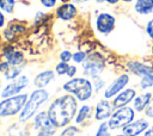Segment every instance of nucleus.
Returning a JSON list of instances; mask_svg holds the SVG:
<instances>
[{"mask_svg": "<svg viewBox=\"0 0 153 136\" xmlns=\"http://www.w3.org/2000/svg\"><path fill=\"white\" fill-rule=\"evenodd\" d=\"M78 110V99L68 93L56 98L47 112L56 128H63L75 118Z\"/></svg>", "mask_w": 153, "mask_h": 136, "instance_id": "nucleus-1", "label": "nucleus"}, {"mask_svg": "<svg viewBox=\"0 0 153 136\" xmlns=\"http://www.w3.org/2000/svg\"><path fill=\"white\" fill-rule=\"evenodd\" d=\"M63 91L74 95L78 101H87L92 98L94 88L93 84L87 78H73L63 84Z\"/></svg>", "mask_w": 153, "mask_h": 136, "instance_id": "nucleus-2", "label": "nucleus"}, {"mask_svg": "<svg viewBox=\"0 0 153 136\" xmlns=\"http://www.w3.org/2000/svg\"><path fill=\"white\" fill-rule=\"evenodd\" d=\"M48 99H49V93L43 88H37L33 92H31L29 99L26 100L23 110L19 113V117H18L19 120L26 122L30 118H32L37 112V110L39 109V106L43 105Z\"/></svg>", "mask_w": 153, "mask_h": 136, "instance_id": "nucleus-3", "label": "nucleus"}, {"mask_svg": "<svg viewBox=\"0 0 153 136\" xmlns=\"http://www.w3.org/2000/svg\"><path fill=\"white\" fill-rule=\"evenodd\" d=\"M136 117H137V113L135 112L133 106L128 105V106L115 109L111 117L108 119V124L111 131H121L122 128H124L127 124L133 122Z\"/></svg>", "mask_w": 153, "mask_h": 136, "instance_id": "nucleus-4", "label": "nucleus"}, {"mask_svg": "<svg viewBox=\"0 0 153 136\" xmlns=\"http://www.w3.org/2000/svg\"><path fill=\"white\" fill-rule=\"evenodd\" d=\"M27 100V94H17L10 98H4L0 101V118L12 117L20 112Z\"/></svg>", "mask_w": 153, "mask_h": 136, "instance_id": "nucleus-5", "label": "nucleus"}, {"mask_svg": "<svg viewBox=\"0 0 153 136\" xmlns=\"http://www.w3.org/2000/svg\"><path fill=\"white\" fill-rule=\"evenodd\" d=\"M82 64V74L86 78L94 79L100 76L105 69V58L99 52H92L87 55L86 60L81 63Z\"/></svg>", "mask_w": 153, "mask_h": 136, "instance_id": "nucleus-6", "label": "nucleus"}, {"mask_svg": "<svg viewBox=\"0 0 153 136\" xmlns=\"http://www.w3.org/2000/svg\"><path fill=\"white\" fill-rule=\"evenodd\" d=\"M131 82V75L128 72L121 73L118 74L115 79H112L108 86L105 87L104 92H103V98L105 99H112L114 97H116L121 91H123L124 88H127L129 86V84Z\"/></svg>", "mask_w": 153, "mask_h": 136, "instance_id": "nucleus-7", "label": "nucleus"}, {"mask_svg": "<svg viewBox=\"0 0 153 136\" xmlns=\"http://www.w3.org/2000/svg\"><path fill=\"white\" fill-rule=\"evenodd\" d=\"M126 70L135 78H141L146 74L153 73V62L149 60H128L126 62Z\"/></svg>", "mask_w": 153, "mask_h": 136, "instance_id": "nucleus-8", "label": "nucleus"}, {"mask_svg": "<svg viewBox=\"0 0 153 136\" xmlns=\"http://www.w3.org/2000/svg\"><path fill=\"white\" fill-rule=\"evenodd\" d=\"M116 27V17L110 12H100L96 17V30L104 36L110 35Z\"/></svg>", "mask_w": 153, "mask_h": 136, "instance_id": "nucleus-9", "label": "nucleus"}, {"mask_svg": "<svg viewBox=\"0 0 153 136\" xmlns=\"http://www.w3.org/2000/svg\"><path fill=\"white\" fill-rule=\"evenodd\" d=\"M149 125H151V120L142 115L140 117H136L124 128H122L121 132L124 134L126 136H142V134L147 130Z\"/></svg>", "mask_w": 153, "mask_h": 136, "instance_id": "nucleus-10", "label": "nucleus"}, {"mask_svg": "<svg viewBox=\"0 0 153 136\" xmlns=\"http://www.w3.org/2000/svg\"><path fill=\"white\" fill-rule=\"evenodd\" d=\"M29 84H30L29 78L25 75H20L18 78L13 79L10 84H7L4 87L2 92H1V98H10V97L19 94L25 87L29 86Z\"/></svg>", "mask_w": 153, "mask_h": 136, "instance_id": "nucleus-11", "label": "nucleus"}, {"mask_svg": "<svg viewBox=\"0 0 153 136\" xmlns=\"http://www.w3.org/2000/svg\"><path fill=\"white\" fill-rule=\"evenodd\" d=\"M139 93V89L136 86H131V87H127L124 88L123 91H121L116 97H114L111 99L112 101V105L115 109H118V107H123V106H128V105H131L134 98L136 97V94Z\"/></svg>", "mask_w": 153, "mask_h": 136, "instance_id": "nucleus-12", "label": "nucleus"}, {"mask_svg": "<svg viewBox=\"0 0 153 136\" xmlns=\"http://www.w3.org/2000/svg\"><path fill=\"white\" fill-rule=\"evenodd\" d=\"M114 111H115V107L112 105V101L110 99L102 98L100 100L97 101V104L94 106L93 117L98 122H104V120H108L111 117Z\"/></svg>", "mask_w": 153, "mask_h": 136, "instance_id": "nucleus-13", "label": "nucleus"}, {"mask_svg": "<svg viewBox=\"0 0 153 136\" xmlns=\"http://www.w3.org/2000/svg\"><path fill=\"white\" fill-rule=\"evenodd\" d=\"M33 129L38 130V131H45L50 135H54L57 128L55 126V124L50 119L48 112L42 111V112L37 113L33 118Z\"/></svg>", "mask_w": 153, "mask_h": 136, "instance_id": "nucleus-14", "label": "nucleus"}, {"mask_svg": "<svg viewBox=\"0 0 153 136\" xmlns=\"http://www.w3.org/2000/svg\"><path fill=\"white\" fill-rule=\"evenodd\" d=\"M152 95H153V91H140L136 94V97L131 103V106L137 115H143L148 103L151 101Z\"/></svg>", "mask_w": 153, "mask_h": 136, "instance_id": "nucleus-15", "label": "nucleus"}, {"mask_svg": "<svg viewBox=\"0 0 153 136\" xmlns=\"http://www.w3.org/2000/svg\"><path fill=\"white\" fill-rule=\"evenodd\" d=\"M133 11L140 17L153 16V2L152 0H135L133 2Z\"/></svg>", "mask_w": 153, "mask_h": 136, "instance_id": "nucleus-16", "label": "nucleus"}, {"mask_svg": "<svg viewBox=\"0 0 153 136\" xmlns=\"http://www.w3.org/2000/svg\"><path fill=\"white\" fill-rule=\"evenodd\" d=\"M78 13L76 6L71 2H65L56 10V17L61 20H71L73 19Z\"/></svg>", "mask_w": 153, "mask_h": 136, "instance_id": "nucleus-17", "label": "nucleus"}, {"mask_svg": "<svg viewBox=\"0 0 153 136\" xmlns=\"http://www.w3.org/2000/svg\"><path fill=\"white\" fill-rule=\"evenodd\" d=\"M55 78V73L50 69L41 72L39 74H37L33 79V84L37 88H44L45 86H48Z\"/></svg>", "mask_w": 153, "mask_h": 136, "instance_id": "nucleus-18", "label": "nucleus"}, {"mask_svg": "<svg viewBox=\"0 0 153 136\" xmlns=\"http://www.w3.org/2000/svg\"><path fill=\"white\" fill-rule=\"evenodd\" d=\"M7 136H30V130L25 122L19 120L18 123H13L7 129Z\"/></svg>", "mask_w": 153, "mask_h": 136, "instance_id": "nucleus-19", "label": "nucleus"}, {"mask_svg": "<svg viewBox=\"0 0 153 136\" xmlns=\"http://www.w3.org/2000/svg\"><path fill=\"white\" fill-rule=\"evenodd\" d=\"M91 116H92V106L88 104H84L82 106L79 107V110L75 115L74 122H75V124H82Z\"/></svg>", "mask_w": 153, "mask_h": 136, "instance_id": "nucleus-20", "label": "nucleus"}, {"mask_svg": "<svg viewBox=\"0 0 153 136\" xmlns=\"http://www.w3.org/2000/svg\"><path fill=\"white\" fill-rule=\"evenodd\" d=\"M136 87L139 91H153V73L139 78L136 82Z\"/></svg>", "mask_w": 153, "mask_h": 136, "instance_id": "nucleus-21", "label": "nucleus"}, {"mask_svg": "<svg viewBox=\"0 0 153 136\" xmlns=\"http://www.w3.org/2000/svg\"><path fill=\"white\" fill-rule=\"evenodd\" d=\"M5 57H6V61L10 63L11 67H18L24 62V55L22 51H18V50H13L12 52L6 55Z\"/></svg>", "mask_w": 153, "mask_h": 136, "instance_id": "nucleus-22", "label": "nucleus"}, {"mask_svg": "<svg viewBox=\"0 0 153 136\" xmlns=\"http://www.w3.org/2000/svg\"><path fill=\"white\" fill-rule=\"evenodd\" d=\"M92 84H93V88H94L96 94H98L100 92H104L105 87L108 86L106 85V80L103 79L102 76H97V78L92 79Z\"/></svg>", "mask_w": 153, "mask_h": 136, "instance_id": "nucleus-23", "label": "nucleus"}, {"mask_svg": "<svg viewBox=\"0 0 153 136\" xmlns=\"http://www.w3.org/2000/svg\"><path fill=\"white\" fill-rule=\"evenodd\" d=\"M94 136H111V129L109 128V124H108V120H104V122H100L97 130H96V134Z\"/></svg>", "mask_w": 153, "mask_h": 136, "instance_id": "nucleus-24", "label": "nucleus"}, {"mask_svg": "<svg viewBox=\"0 0 153 136\" xmlns=\"http://www.w3.org/2000/svg\"><path fill=\"white\" fill-rule=\"evenodd\" d=\"M16 0H0V8L6 13H12L14 10Z\"/></svg>", "mask_w": 153, "mask_h": 136, "instance_id": "nucleus-25", "label": "nucleus"}, {"mask_svg": "<svg viewBox=\"0 0 153 136\" xmlns=\"http://www.w3.org/2000/svg\"><path fill=\"white\" fill-rule=\"evenodd\" d=\"M20 74H22V68H19V67H12V68H10L5 73V78H6V80H13V79L20 76Z\"/></svg>", "mask_w": 153, "mask_h": 136, "instance_id": "nucleus-26", "label": "nucleus"}, {"mask_svg": "<svg viewBox=\"0 0 153 136\" xmlns=\"http://www.w3.org/2000/svg\"><path fill=\"white\" fill-rule=\"evenodd\" d=\"M145 33L153 42V16L151 18H148L145 23Z\"/></svg>", "mask_w": 153, "mask_h": 136, "instance_id": "nucleus-27", "label": "nucleus"}, {"mask_svg": "<svg viewBox=\"0 0 153 136\" xmlns=\"http://www.w3.org/2000/svg\"><path fill=\"white\" fill-rule=\"evenodd\" d=\"M86 57H87V54H86L85 51L79 50V51H75V52L73 54L72 61H74L75 63H82V62L86 60Z\"/></svg>", "mask_w": 153, "mask_h": 136, "instance_id": "nucleus-28", "label": "nucleus"}, {"mask_svg": "<svg viewBox=\"0 0 153 136\" xmlns=\"http://www.w3.org/2000/svg\"><path fill=\"white\" fill-rule=\"evenodd\" d=\"M68 69H69V64H68L67 62H62V61H61L60 63H57L56 67H55V72H56L59 75H65V74H67Z\"/></svg>", "mask_w": 153, "mask_h": 136, "instance_id": "nucleus-29", "label": "nucleus"}, {"mask_svg": "<svg viewBox=\"0 0 153 136\" xmlns=\"http://www.w3.org/2000/svg\"><path fill=\"white\" fill-rule=\"evenodd\" d=\"M79 132V129L76 126H67L62 130L60 136H75Z\"/></svg>", "mask_w": 153, "mask_h": 136, "instance_id": "nucleus-30", "label": "nucleus"}, {"mask_svg": "<svg viewBox=\"0 0 153 136\" xmlns=\"http://www.w3.org/2000/svg\"><path fill=\"white\" fill-rule=\"evenodd\" d=\"M143 116H145L147 119L153 120V95H152L151 101L148 103V105H147V107H146V110H145V112H143Z\"/></svg>", "mask_w": 153, "mask_h": 136, "instance_id": "nucleus-31", "label": "nucleus"}, {"mask_svg": "<svg viewBox=\"0 0 153 136\" xmlns=\"http://www.w3.org/2000/svg\"><path fill=\"white\" fill-rule=\"evenodd\" d=\"M72 56H73V54L69 51V50H63L61 54H60V60L62 61V62H69L71 60H72Z\"/></svg>", "mask_w": 153, "mask_h": 136, "instance_id": "nucleus-32", "label": "nucleus"}, {"mask_svg": "<svg viewBox=\"0 0 153 136\" xmlns=\"http://www.w3.org/2000/svg\"><path fill=\"white\" fill-rule=\"evenodd\" d=\"M39 1L47 8H51V7H54L56 5V0H39Z\"/></svg>", "mask_w": 153, "mask_h": 136, "instance_id": "nucleus-33", "label": "nucleus"}, {"mask_svg": "<svg viewBox=\"0 0 153 136\" xmlns=\"http://www.w3.org/2000/svg\"><path fill=\"white\" fill-rule=\"evenodd\" d=\"M10 68H11V66H10V63H8L7 61L0 63V73H4V74H5Z\"/></svg>", "mask_w": 153, "mask_h": 136, "instance_id": "nucleus-34", "label": "nucleus"}, {"mask_svg": "<svg viewBox=\"0 0 153 136\" xmlns=\"http://www.w3.org/2000/svg\"><path fill=\"white\" fill-rule=\"evenodd\" d=\"M76 67L75 66H69V69H68V72H67V76H69V78H73L75 74H76Z\"/></svg>", "mask_w": 153, "mask_h": 136, "instance_id": "nucleus-35", "label": "nucleus"}, {"mask_svg": "<svg viewBox=\"0 0 153 136\" xmlns=\"http://www.w3.org/2000/svg\"><path fill=\"white\" fill-rule=\"evenodd\" d=\"M142 136H153V124L151 123V125L147 128V130L142 134Z\"/></svg>", "mask_w": 153, "mask_h": 136, "instance_id": "nucleus-36", "label": "nucleus"}, {"mask_svg": "<svg viewBox=\"0 0 153 136\" xmlns=\"http://www.w3.org/2000/svg\"><path fill=\"white\" fill-rule=\"evenodd\" d=\"M105 2L108 5H111V6H115V5H118L121 2V0H105Z\"/></svg>", "mask_w": 153, "mask_h": 136, "instance_id": "nucleus-37", "label": "nucleus"}, {"mask_svg": "<svg viewBox=\"0 0 153 136\" xmlns=\"http://www.w3.org/2000/svg\"><path fill=\"white\" fill-rule=\"evenodd\" d=\"M5 25V17L2 14V12H0V29Z\"/></svg>", "mask_w": 153, "mask_h": 136, "instance_id": "nucleus-38", "label": "nucleus"}, {"mask_svg": "<svg viewBox=\"0 0 153 136\" xmlns=\"http://www.w3.org/2000/svg\"><path fill=\"white\" fill-rule=\"evenodd\" d=\"M36 136H51V135L48 134V132H45V131H38V134Z\"/></svg>", "mask_w": 153, "mask_h": 136, "instance_id": "nucleus-39", "label": "nucleus"}, {"mask_svg": "<svg viewBox=\"0 0 153 136\" xmlns=\"http://www.w3.org/2000/svg\"><path fill=\"white\" fill-rule=\"evenodd\" d=\"M73 2H76V4H84V2H87L90 0H72Z\"/></svg>", "mask_w": 153, "mask_h": 136, "instance_id": "nucleus-40", "label": "nucleus"}, {"mask_svg": "<svg viewBox=\"0 0 153 136\" xmlns=\"http://www.w3.org/2000/svg\"><path fill=\"white\" fill-rule=\"evenodd\" d=\"M134 1H135V0H121V2H123V4H127V5H128V4H133Z\"/></svg>", "mask_w": 153, "mask_h": 136, "instance_id": "nucleus-41", "label": "nucleus"}, {"mask_svg": "<svg viewBox=\"0 0 153 136\" xmlns=\"http://www.w3.org/2000/svg\"><path fill=\"white\" fill-rule=\"evenodd\" d=\"M149 54H151V56L153 57V42H152L151 45H149Z\"/></svg>", "mask_w": 153, "mask_h": 136, "instance_id": "nucleus-42", "label": "nucleus"}, {"mask_svg": "<svg viewBox=\"0 0 153 136\" xmlns=\"http://www.w3.org/2000/svg\"><path fill=\"white\" fill-rule=\"evenodd\" d=\"M111 136H126V135L120 131V132H116V134H114V135H111Z\"/></svg>", "mask_w": 153, "mask_h": 136, "instance_id": "nucleus-43", "label": "nucleus"}, {"mask_svg": "<svg viewBox=\"0 0 153 136\" xmlns=\"http://www.w3.org/2000/svg\"><path fill=\"white\" fill-rule=\"evenodd\" d=\"M97 4H104L105 2V0H94Z\"/></svg>", "mask_w": 153, "mask_h": 136, "instance_id": "nucleus-44", "label": "nucleus"}, {"mask_svg": "<svg viewBox=\"0 0 153 136\" xmlns=\"http://www.w3.org/2000/svg\"><path fill=\"white\" fill-rule=\"evenodd\" d=\"M0 126H1V123H0Z\"/></svg>", "mask_w": 153, "mask_h": 136, "instance_id": "nucleus-45", "label": "nucleus"}, {"mask_svg": "<svg viewBox=\"0 0 153 136\" xmlns=\"http://www.w3.org/2000/svg\"><path fill=\"white\" fill-rule=\"evenodd\" d=\"M152 2H153V0H152Z\"/></svg>", "mask_w": 153, "mask_h": 136, "instance_id": "nucleus-46", "label": "nucleus"}]
</instances>
